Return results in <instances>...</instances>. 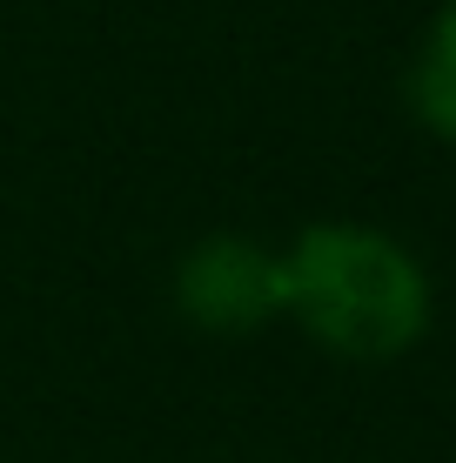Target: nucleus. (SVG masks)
<instances>
[{
  "instance_id": "1",
  "label": "nucleus",
  "mask_w": 456,
  "mask_h": 463,
  "mask_svg": "<svg viewBox=\"0 0 456 463\" xmlns=\"http://www.w3.org/2000/svg\"><path fill=\"white\" fill-rule=\"evenodd\" d=\"M282 276H289V323L342 363H396L430 336V269L389 229L309 222L282 249Z\"/></svg>"
},
{
  "instance_id": "2",
  "label": "nucleus",
  "mask_w": 456,
  "mask_h": 463,
  "mask_svg": "<svg viewBox=\"0 0 456 463\" xmlns=\"http://www.w3.org/2000/svg\"><path fill=\"white\" fill-rule=\"evenodd\" d=\"M175 309L209 336H248L289 316V276L282 249L256 235H201L175 262Z\"/></svg>"
},
{
  "instance_id": "3",
  "label": "nucleus",
  "mask_w": 456,
  "mask_h": 463,
  "mask_svg": "<svg viewBox=\"0 0 456 463\" xmlns=\"http://www.w3.org/2000/svg\"><path fill=\"white\" fill-rule=\"evenodd\" d=\"M410 115L430 128V135L456 141V0H443L423 34V54L410 68Z\"/></svg>"
}]
</instances>
